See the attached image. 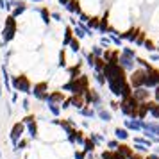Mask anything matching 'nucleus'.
I'll return each mask as SVG.
<instances>
[{
	"label": "nucleus",
	"mask_w": 159,
	"mask_h": 159,
	"mask_svg": "<svg viewBox=\"0 0 159 159\" xmlns=\"http://www.w3.org/2000/svg\"><path fill=\"white\" fill-rule=\"evenodd\" d=\"M66 89H72L73 93H84V91H88V79L86 77H80V79H73L70 84H66Z\"/></svg>",
	"instance_id": "f257e3e1"
},
{
	"label": "nucleus",
	"mask_w": 159,
	"mask_h": 159,
	"mask_svg": "<svg viewBox=\"0 0 159 159\" xmlns=\"http://www.w3.org/2000/svg\"><path fill=\"white\" fill-rule=\"evenodd\" d=\"M22 132H23V125L22 123H16L15 127H13V130H11V138H13V141H16L18 138L22 136Z\"/></svg>",
	"instance_id": "423d86ee"
},
{
	"label": "nucleus",
	"mask_w": 159,
	"mask_h": 159,
	"mask_svg": "<svg viewBox=\"0 0 159 159\" xmlns=\"http://www.w3.org/2000/svg\"><path fill=\"white\" fill-rule=\"evenodd\" d=\"M100 116L104 118V120H109V118H111V115H109V113H106V111H102V113H100Z\"/></svg>",
	"instance_id": "6ab92c4d"
},
{
	"label": "nucleus",
	"mask_w": 159,
	"mask_h": 159,
	"mask_svg": "<svg viewBox=\"0 0 159 159\" xmlns=\"http://www.w3.org/2000/svg\"><path fill=\"white\" fill-rule=\"evenodd\" d=\"M29 130H30V134H32V136H36V123H29Z\"/></svg>",
	"instance_id": "4468645a"
},
{
	"label": "nucleus",
	"mask_w": 159,
	"mask_h": 159,
	"mask_svg": "<svg viewBox=\"0 0 159 159\" xmlns=\"http://www.w3.org/2000/svg\"><path fill=\"white\" fill-rule=\"evenodd\" d=\"M136 41H138V43H143V41H145V34H143V32H141V34L138 36V39H136Z\"/></svg>",
	"instance_id": "412c9836"
},
{
	"label": "nucleus",
	"mask_w": 159,
	"mask_h": 159,
	"mask_svg": "<svg viewBox=\"0 0 159 159\" xmlns=\"http://www.w3.org/2000/svg\"><path fill=\"white\" fill-rule=\"evenodd\" d=\"M15 88H16V89H22V91H29L30 84H29V80H27V77H25V75L16 77V79H15Z\"/></svg>",
	"instance_id": "39448f33"
},
{
	"label": "nucleus",
	"mask_w": 159,
	"mask_h": 159,
	"mask_svg": "<svg viewBox=\"0 0 159 159\" xmlns=\"http://www.w3.org/2000/svg\"><path fill=\"white\" fill-rule=\"evenodd\" d=\"M61 98H63V95H61V93H54L50 97V100H61Z\"/></svg>",
	"instance_id": "dca6fc26"
},
{
	"label": "nucleus",
	"mask_w": 159,
	"mask_h": 159,
	"mask_svg": "<svg viewBox=\"0 0 159 159\" xmlns=\"http://www.w3.org/2000/svg\"><path fill=\"white\" fill-rule=\"evenodd\" d=\"M72 102H73V106L80 107V106H82V97H80V95H75V97L72 98Z\"/></svg>",
	"instance_id": "ddd939ff"
},
{
	"label": "nucleus",
	"mask_w": 159,
	"mask_h": 159,
	"mask_svg": "<svg viewBox=\"0 0 159 159\" xmlns=\"http://www.w3.org/2000/svg\"><path fill=\"white\" fill-rule=\"evenodd\" d=\"M84 154H86V152H77V154H75V157H77V159H84Z\"/></svg>",
	"instance_id": "5701e85b"
},
{
	"label": "nucleus",
	"mask_w": 159,
	"mask_h": 159,
	"mask_svg": "<svg viewBox=\"0 0 159 159\" xmlns=\"http://www.w3.org/2000/svg\"><path fill=\"white\" fill-rule=\"evenodd\" d=\"M61 2H63V4H66V2H70V0H61Z\"/></svg>",
	"instance_id": "393cba45"
},
{
	"label": "nucleus",
	"mask_w": 159,
	"mask_h": 159,
	"mask_svg": "<svg viewBox=\"0 0 159 159\" xmlns=\"http://www.w3.org/2000/svg\"><path fill=\"white\" fill-rule=\"evenodd\" d=\"M134 97H136L138 100H145V98H148V93H147L145 89H141V88H139L136 93H134Z\"/></svg>",
	"instance_id": "1a4fd4ad"
},
{
	"label": "nucleus",
	"mask_w": 159,
	"mask_h": 159,
	"mask_svg": "<svg viewBox=\"0 0 159 159\" xmlns=\"http://www.w3.org/2000/svg\"><path fill=\"white\" fill-rule=\"evenodd\" d=\"M89 25L97 27V25H98V20H97V18H91V20H89Z\"/></svg>",
	"instance_id": "4be33fe9"
},
{
	"label": "nucleus",
	"mask_w": 159,
	"mask_h": 159,
	"mask_svg": "<svg viewBox=\"0 0 159 159\" xmlns=\"http://www.w3.org/2000/svg\"><path fill=\"white\" fill-rule=\"evenodd\" d=\"M70 73H72V77H73V79H77V77H75V75H77V73H79V66H73L72 70H70Z\"/></svg>",
	"instance_id": "2eb2a0df"
},
{
	"label": "nucleus",
	"mask_w": 159,
	"mask_h": 159,
	"mask_svg": "<svg viewBox=\"0 0 159 159\" xmlns=\"http://www.w3.org/2000/svg\"><path fill=\"white\" fill-rule=\"evenodd\" d=\"M84 147H86V148H84V152H93L95 143L91 141V139H86V141H84Z\"/></svg>",
	"instance_id": "9d476101"
},
{
	"label": "nucleus",
	"mask_w": 159,
	"mask_h": 159,
	"mask_svg": "<svg viewBox=\"0 0 159 159\" xmlns=\"http://www.w3.org/2000/svg\"><path fill=\"white\" fill-rule=\"evenodd\" d=\"M145 86H159V72L157 70H154V68H150V70H147V77H145Z\"/></svg>",
	"instance_id": "7ed1b4c3"
},
{
	"label": "nucleus",
	"mask_w": 159,
	"mask_h": 159,
	"mask_svg": "<svg viewBox=\"0 0 159 159\" xmlns=\"http://www.w3.org/2000/svg\"><path fill=\"white\" fill-rule=\"evenodd\" d=\"M116 136L120 138V139H127L129 134H127V130H125V129H116Z\"/></svg>",
	"instance_id": "9b49d317"
},
{
	"label": "nucleus",
	"mask_w": 159,
	"mask_h": 159,
	"mask_svg": "<svg viewBox=\"0 0 159 159\" xmlns=\"http://www.w3.org/2000/svg\"><path fill=\"white\" fill-rule=\"evenodd\" d=\"M41 13H43V18H45V22H48V18H50V15H48V13H47V9H43V11H41Z\"/></svg>",
	"instance_id": "aec40b11"
},
{
	"label": "nucleus",
	"mask_w": 159,
	"mask_h": 159,
	"mask_svg": "<svg viewBox=\"0 0 159 159\" xmlns=\"http://www.w3.org/2000/svg\"><path fill=\"white\" fill-rule=\"evenodd\" d=\"M6 25H7V29L4 30V38H6V39H11V38L15 36V30H16V23H15V18H13V16H9L7 18V22H6Z\"/></svg>",
	"instance_id": "20e7f679"
},
{
	"label": "nucleus",
	"mask_w": 159,
	"mask_h": 159,
	"mask_svg": "<svg viewBox=\"0 0 159 159\" xmlns=\"http://www.w3.org/2000/svg\"><path fill=\"white\" fill-rule=\"evenodd\" d=\"M156 100H157V102H159V86H157V88H156Z\"/></svg>",
	"instance_id": "b1692460"
},
{
	"label": "nucleus",
	"mask_w": 159,
	"mask_h": 159,
	"mask_svg": "<svg viewBox=\"0 0 159 159\" xmlns=\"http://www.w3.org/2000/svg\"><path fill=\"white\" fill-rule=\"evenodd\" d=\"M145 77H147V72H143V70H136V72L130 75V84L139 89L141 86H145Z\"/></svg>",
	"instance_id": "f03ea898"
},
{
	"label": "nucleus",
	"mask_w": 159,
	"mask_h": 159,
	"mask_svg": "<svg viewBox=\"0 0 159 159\" xmlns=\"http://www.w3.org/2000/svg\"><path fill=\"white\" fill-rule=\"evenodd\" d=\"M118 152H120L122 156H125L127 159H130L134 156V152L130 150V147H127V145H120V147H118Z\"/></svg>",
	"instance_id": "0eeeda50"
},
{
	"label": "nucleus",
	"mask_w": 159,
	"mask_h": 159,
	"mask_svg": "<svg viewBox=\"0 0 159 159\" xmlns=\"http://www.w3.org/2000/svg\"><path fill=\"white\" fill-rule=\"evenodd\" d=\"M138 34H141L138 29H130V30H127V32L123 34V38H129V39H138Z\"/></svg>",
	"instance_id": "6e6552de"
},
{
	"label": "nucleus",
	"mask_w": 159,
	"mask_h": 159,
	"mask_svg": "<svg viewBox=\"0 0 159 159\" xmlns=\"http://www.w3.org/2000/svg\"><path fill=\"white\" fill-rule=\"evenodd\" d=\"M68 7H70V11H77V13L80 11L79 2H77V0H70V6H68Z\"/></svg>",
	"instance_id": "f8f14e48"
},
{
	"label": "nucleus",
	"mask_w": 159,
	"mask_h": 159,
	"mask_svg": "<svg viewBox=\"0 0 159 159\" xmlns=\"http://www.w3.org/2000/svg\"><path fill=\"white\" fill-rule=\"evenodd\" d=\"M72 47H73V50H79V48H80L79 41H75V39H72Z\"/></svg>",
	"instance_id": "f3484780"
},
{
	"label": "nucleus",
	"mask_w": 159,
	"mask_h": 159,
	"mask_svg": "<svg viewBox=\"0 0 159 159\" xmlns=\"http://www.w3.org/2000/svg\"><path fill=\"white\" fill-rule=\"evenodd\" d=\"M145 47H147L148 50H154V43H152V41H148V39L145 41Z\"/></svg>",
	"instance_id": "a211bd4d"
}]
</instances>
